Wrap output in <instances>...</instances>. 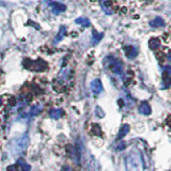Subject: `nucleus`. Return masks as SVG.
I'll return each instance as SVG.
<instances>
[{"mask_svg": "<svg viewBox=\"0 0 171 171\" xmlns=\"http://www.w3.org/2000/svg\"><path fill=\"white\" fill-rule=\"evenodd\" d=\"M108 66H110L111 71L114 72L115 74H118V75H121L123 73V64L119 61V60H115L112 59L110 62H108L107 64Z\"/></svg>", "mask_w": 171, "mask_h": 171, "instance_id": "obj_3", "label": "nucleus"}, {"mask_svg": "<svg viewBox=\"0 0 171 171\" xmlns=\"http://www.w3.org/2000/svg\"><path fill=\"white\" fill-rule=\"evenodd\" d=\"M164 89H168L171 85V75L168 74L167 72H164Z\"/></svg>", "mask_w": 171, "mask_h": 171, "instance_id": "obj_12", "label": "nucleus"}, {"mask_svg": "<svg viewBox=\"0 0 171 171\" xmlns=\"http://www.w3.org/2000/svg\"><path fill=\"white\" fill-rule=\"evenodd\" d=\"M124 50H125L126 57L128 59H133V58H135L138 55L137 48L134 47V46H126V47H124Z\"/></svg>", "mask_w": 171, "mask_h": 171, "instance_id": "obj_7", "label": "nucleus"}, {"mask_svg": "<svg viewBox=\"0 0 171 171\" xmlns=\"http://www.w3.org/2000/svg\"><path fill=\"white\" fill-rule=\"evenodd\" d=\"M49 115L55 120H58L63 115V110L62 109H52V111L49 112Z\"/></svg>", "mask_w": 171, "mask_h": 171, "instance_id": "obj_11", "label": "nucleus"}, {"mask_svg": "<svg viewBox=\"0 0 171 171\" xmlns=\"http://www.w3.org/2000/svg\"><path fill=\"white\" fill-rule=\"evenodd\" d=\"M159 45H161V41L157 38H152L151 40L149 41V47L151 48L152 50H155L156 48H158Z\"/></svg>", "mask_w": 171, "mask_h": 171, "instance_id": "obj_10", "label": "nucleus"}, {"mask_svg": "<svg viewBox=\"0 0 171 171\" xmlns=\"http://www.w3.org/2000/svg\"><path fill=\"white\" fill-rule=\"evenodd\" d=\"M101 6L106 14L111 15L114 13V9L111 6V0H101Z\"/></svg>", "mask_w": 171, "mask_h": 171, "instance_id": "obj_5", "label": "nucleus"}, {"mask_svg": "<svg viewBox=\"0 0 171 171\" xmlns=\"http://www.w3.org/2000/svg\"><path fill=\"white\" fill-rule=\"evenodd\" d=\"M138 111L143 115H151V111H152L151 106H150L149 103H147V102H142V103L139 105V107H138Z\"/></svg>", "mask_w": 171, "mask_h": 171, "instance_id": "obj_6", "label": "nucleus"}, {"mask_svg": "<svg viewBox=\"0 0 171 171\" xmlns=\"http://www.w3.org/2000/svg\"><path fill=\"white\" fill-rule=\"evenodd\" d=\"M91 90L94 95H98V94H100L103 91V85H102L100 79H94L91 82Z\"/></svg>", "mask_w": 171, "mask_h": 171, "instance_id": "obj_4", "label": "nucleus"}, {"mask_svg": "<svg viewBox=\"0 0 171 171\" xmlns=\"http://www.w3.org/2000/svg\"><path fill=\"white\" fill-rule=\"evenodd\" d=\"M24 65L26 69L28 70H33L36 72H42L44 70H46L47 68V64L46 62H44L43 60H38V61H31L29 59H26L24 61Z\"/></svg>", "mask_w": 171, "mask_h": 171, "instance_id": "obj_2", "label": "nucleus"}, {"mask_svg": "<svg viewBox=\"0 0 171 171\" xmlns=\"http://www.w3.org/2000/svg\"><path fill=\"white\" fill-rule=\"evenodd\" d=\"M6 171H19V170H18L17 165H11L6 168Z\"/></svg>", "mask_w": 171, "mask_h": 171, "instance_id": "obj_20", "label": "nucleus"}, {"mask_svg": "<svg viewBox=\"0 0 171 171\" xmlns=\"http://www.w3.org/2000/svg\"><path fill=\"white\" fill-rule=\"evenodd\" d=\"M103 39V33H98V32H93V39H92V44L95 45Z\"/></svg>", "mask_w": 171, "mask_h": 171, "instance_id": "obj_13", "label": "nucleus"}, {"mask_svg": "<svg viewBox=\"0 0 171 171\" xmlns=\"http://www.w3.org/2000/svg\"><path fill=\"white\" fill-rule=\"evenodd\" d=\"M9 104H10L11 106H15L16 105V98H14V96H12V98L9 100Z\"/></svg>", "mask_w": 171, "mask_h": 171, "instance_id": "obj_21", "label": "nucleus"}, {"mask_svg": "<svg viewBox=\"0 0 171 171\" xmlns=\"http://www.w3.org/2000/svg\"><path fill=\"white\" fill-rule=\"evenodd\" d=\"M76 23H77V24H80L81 26H84V27H89L90 26V20L88 19V18H85V17L76 19Z\"/></svg>", "mask_w": 171, "mask_h": 171, "instance_id": "obj_14", "label": "nucleus"}, {"mask_svg": "<svg viewBox=\"0 0 171 171\" xmlns=\"http://www.w3.org/2000/svg\"><path fill=\"white\" fill-rule=\"evenodd\" d=\"M168 125H169V126H170V128H171V118H170L169 120H168Z\"/></svg>", "mask_w": 171, "mask_h": 171, "instance_id": "obj_25", "label": "nucleus"}, {"mask_svg": "<svg viewBox=\"0 0 171 171\" xmlns=\"http://www.w3.org/2000/svg\"><path fill=\"white\" fill-rule=\"evenodd\" d=\"M18 164H19L20 168H22V171H29L30 170V166L27 163H25L23 159H19V161H18Z\"/></svg>", "mask_w": 171, "mask_h": 171, "instance_id": "obj_16", "label": "nucleus"}, {"mask_svg": "<svg viewBox=\"0 0 171 171\" xmlns=\"http://www.w3.org/2000/svg\"><path fill=\"white\" fill-rule=\"evenodd\" d=\"M95 112H96V115H98V118H103L104 115H105V114H104L103 109L100 107V106H98V107L95 108Z\"/></svg>", "mask_w": 171, "mask_h": 171, "instance_id": "obj_18", "label": "nucleus"}, {"mask_svg": "<svg viewBox=\"0 0 171 171\" xmlns=\"http://www.w3.org/2000/svg\"><path fill=\"white\" fill-rule=\"evenodd\" d=\"M126 171H140V156L138 154L129 153L125 158Z\"/></svg>", "mask_w": 171, "mask_h": 171, "instance_id": "obj_1", "label": "nucleus"}, {"mask_svg": "<svg viewBox=\"0 0 171 171\" xmlns=\"http://www.w3.org/2000/svg\"><path fill=\"white\" fill-rule=\"evenodd\" d=\"M63 171H72V169L70 167H64V169H63Z\"/></svg>", "mask_w": 171, "mask_h": 171, "instance_id": "obj_24", "label": "nucleus"}, {"mask_svg": "<svg viewBox=\"0 0 171 171\" xmlns=\"http://www.w3.org/2000/svg\"><path fill=\"white\" fill-rule=\"evenodd\" d=\"M42 109H43V107L41 105H35L34 107H32L30 114H31L32 115H39L41 111H42Z\"/></svg>", "mask_w": 171, "mask_h": 171, "instance_id": "obj_15", "label": "nucleus"}, {"mask_svg": "<svg viewBox=\"0 0 171 171\" xmlns=\"http://www.w3.org/2000/svg\"><path fill=\"white\" fill-rule=\"evenodd\" d=\"M125 149V143H121V144H119L118 145V149L117 150H119V151H121V150H124Z\"/></svg>", "mask_w": 171, "mask_h": 171, "instance_id": "obj_22", "label": "nucleus"}, {"mask_svg": "<svg viewBox=\"0 0 171 171\" xmlns=\"http://www.w3.org/2000/svg\"><path fill=\"white\" fill-rule=\"evenodd\" d=\"M128 131H129V125L128 124H124V125L121 127V129H120L119 134H118L117 139L120 140V139H122L123 137H125V136L128 134Z\"/></svg>", "mask_w": 171, "mask_h": 171, "instance_id": "obj_9", "label": "nucleus"}, {"mask_svg": "<svg viewBox=\"0 0 171 171\" xmlns=\"http://www.w3.org/2000/svg\"><path fill=\"white\" fill-rule=\"evenodd\" d=\"M93 134L94 135H98V136H102V131H101V128L98 125L93 126Z\"/></svg>", "mask_w": 171, "mask_h": 171, "instance_id": "obj_19", "label": "nucleus"}, {"mask_svg": "<svg viewBox=\"0 0 171 171\" xmlns=\"http://www.w3.org/2000/svg\"><path fill=\"white\" fill-rule=\"evenodd\" d=\"M150 26L153 27V28H161V27L165 26V20L161 17H156L155 19L150 22Z\"/></svg>", "mask_w": 171, "mask_h": 171, "instance_id": "obj_8", "label": "nucleus"}, {"mask_svg": "<svg viewBox=\"0 0 171 171\" xmlns=\"http://www.w3.org/2000/svg\"><path fill=\"white\" fill-rule=\"evenodd\" d=\"M169 59L171 60V55H170V56H169Z\"/></svg>", "mask_w": 171, "mask_h": 171, "instance_id": "obj_26", "label": "nucleus"}, {"mask_svg": "<svg viewBox=\"0 0 171 171\" xmlns=\"http://www.w3.org/2000/svg\"><path fill=\"white\" fill-rule=\"evenodd\" d=\"M122 12H123V13H126V12H127V9H126V8H122L121 13H122Z\"/></svg>", "mask_w": 171, "mask_h": 171, "instance_id": "obj_23", "label": "nucleus"}, {"mask_svg": "<svg viewBox=\"0 0 171 171\" xmlns=\"http://www.w3.org/2000/svg\"><path fill=\"white\" fill-rule=\"evenodd\" d=\"M155 56H156V58L158 59V61L161 62V63H163L164 61H165V54L164 52H157L156 54H155Z\"/></svg>", "mask_w": 171, "mask_h": 171, "instance_id": "obj_17", "label": "nucleus"}]
</instances>
